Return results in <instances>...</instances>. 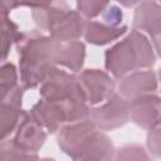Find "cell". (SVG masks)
I'll return each instance as SVG.
<instances>
[{
  "instance_id": "1",
  "label": "cell",
  "mask_w": 161,
  "mask_h": 161,
  "mask_svg": "<svg viewBox=\"0 0 161 161\" xmlns=\"http://www.w3.org/2000/svg\"><path fill=\"white\" fill-rule=\"evenodd\" d=\"M58 42L39 30L24 31L16 42L20 80L24 89L42 84L47 74L55 68Z\"/></svg>"
},
{
  "instance_id": "2",
  "label": "cell",
  "mask_w": 161,
  "mask_h": 161,
  "mask_svg": "<svg viewBox=\"0 0 161 161\" xmlns=\"http://www.w3.org/2000/svg\"><path fill=\"white\" fill-rule=\"evenodd\" d=\"M156 57L151 43L138 30L131 33L111 47L104 54L106 69L116 78H123L128 73L155 64Z\"/></svg>"
},
{
  "instance_id": "3",
  "label": "cell",
  "mask_w": 161,
  "mask_h": 161,
  "mask_svg": "<svg viewBox=\"0 0 161 161\" xmlns=\"http://www.w3.org/2000/svg\"><path fill=\"white\" fill-rule=\"evenodd\" d=\"M34 23L42 31L58 43L77 40L84 34L86 21L83 16L65 3H35L31 11Z\"/></svg>"
},
{
  "instance_id": "4",
  "label": "cell",
  "mask_w": 161,
  "mask_h": 161,
  "mask_svg": "<svg viewBox=\"0 0 161 161\" xmlns=\"http://www.w3.org/2000/svg\"><path fill=\"white\" fill-rule=\"evenodd\" d=\"M29 112L33 118L50 133L59 131L69 123L88 119L91 117L88 103L77 99L59 101L40 98Z\"/></svg>"
},
{
  "instance_id": "5",
  "label": "cell",
  "mask_w": 161,
  "mask_h": 161,
  "mask_svg": "<svg viewBox=\"0 0 161 161\" xmlns=\"http://www.w3.org/2000/svg\"><path fill=\"white\" fill-rule=\"evenodd\" d=\"M40 97L43 99H77L86 101L78 75L59 68H53L40 84Z\"/></svg>"
},
{
  "instance_id": "6",
  "label": "cell",
  "mask_w": 161,
  "mask_h": 161,
  "mask_svg": "<svg viewBox=\"0 0 161 161\" xmlns=\"http://www.w3.org/2000/svg\"><path fill=\"white\" fill-rule=\"evenodd\" d=\"M91 119L102 131L118 128L130 121V101L114 93L106 103L91 109Z\"/></svg>"
},
{
  "instance_id": "7",
  "label": "cell",
  "mask_w": 161,
  "mask_h": 161,
  "mask_svg": "<svg viewBox=\"0 0 161 161\" xmlns=\"http://www.w3.org/2000/svg\"><path fill=\"white\" fill-rule=\"evenodd\" d=\"M78 79L87 103L97 104L114 94V80L101 69H86L78 74Z\"/></svg>"
},
{
  "instance_id": "8",
  "label": "cell",
  "mask_w": 161,
  "mask_h": 161,
  "mask_svg": "<svg viewBox=\"0 0 161 161\" xmlns=\"http://www.w3.org/2000/svg\"><path fill=\"white\" fill-rule=\"evenodd\" d=\"M96 131L97 126L89 118L69 123L59 130L58 146L65 155L74 158L79 150L83 147V145L93 136Z\"/></svg>"
},
{
  "instance_id": "9",
  "label": "cell",
  "mask_w": 161,
  "mask_h": 161,
  "mask_svg": "<svg viewBox=\"0 0 161 161\" xmlns=\"http://www.w3.org/2000/svg\"><path fill=\"white\" fill-rule=\"evenodd\" d=\"M45 140V130L33 118L30 112H23V116L16 127L15 136L11 140L13 145L23 152L36 153V151L40 150V147L44 145Z\"/></svg>"
},
{
  "instance_id": "10",
  "label": "cell",
  "mask_w": 161,
  "mask_h": 161,
  "mask_svg": "<svg viewBox=\"0 0 161 161\" xmlns=\"http://www.w3.org/2000/svg\"><path fill=\"white\" fill-rule=\"evenodd\" d=\"M130 119L145 130H152L161 123V98L146 94L130 101Z\"/></svg>"
},
{
  "instance_id": "11",
  "label": "cell",
  "mask_w": 161,
  "mask_h": 161,
  "mask_svg": "<svg viewBox=\"0 0 161 161\" xmlns=\"http://www.w3.org/2000/svg\"><path fill=\"white\" fill-rule=\"evenodd\" d=\"M119 94L128 101L152 94L157 89L156 74L152 70H137L123 77L118 86Z\"/></svg>"
},
{
  "instance_id": "12",
  "label": "cell",
  "mask_w": 161,
  "mask_h": 161,
  "mask_svg": "<svg viewBox=\"0 0 161 161\" xmlns=\"http://www.w3.org/2000/svg\"><path fill=\"white\" fill-rule=\"evenodd\" d=\"M23 87H15L5 94H3V108H1V140H5L15 127H18L19 121L23 116L21 99H23Z\"/></svg>"
},
{
  "instance_id": "13",
  "label": "cell",
  "mask_w": 161,
  "mask_h": 161,
  "mask_svg": "<svg viewBox=\"0 0 161 161\" xmlns=\"http://www.w3.org/2000/svg\"><path fill=\"white\" fill-rule=\"evenodd\" d=\"M114 147L109 137L102 131H96L83 145L73 161H113Z\"/></svg>"
},
{
  "instance_id": "14",
  "label": "cell",
  "mask_w": 161,
  "mask_h": 161,
  "mask_svg": "<svg viewBox=\"0 0 161 161\" xmlns=\"http://www.w3.org/2000/svg\"><path fill=\"white\" fill-rule=\"evenodd\" d=\"M133 26L136 30H145L150 36H155L161 33V4L156 3H138L135 16Z\"/></svg>"
},
{
  "instance_id": "15",
  "label": "cell",
  "mask_w": 161,
  "mask_h": 161,
  "mask_svg": "<svg viewBox=\"0 0 161 161\" xmlns=\"http://www.w3.org/2000/svg\"><path fill=\"white\" fill-rule=\"evenodd\" d=\"M86 57V47L82 42L74 40L68 43H58L55 63L72 72H79Z\"/></svg>"
},
{
  "instance_id": "16",
  "label": "cell",
  "mask_w": 161,
  "mask_h": 161,
  "mask_svg": "<svg viewBox=\"0 0 161 161\" xmlns=\"http://www.w3.org/2000/svg\"><path fill=\"white\" fill-rule=\"evenodd\" d=\"M126 25L111 26L99 21H87L84 28V39L93 45H106L118 39L126 33Z\"/></svg>"
},
{
  "instance_id": "17",
  "label": "cell",
  "mask_w": 161,
  "mask_h": 161,
  "mask_svg": "<svg viewBox=\"0 0 161 161\" xmlns=\"http://www.w3.org/2000/svg\"><path fill=\"white\" fill-rule=\"evenodd\" d=\"M21 31L18 30V26L15 23L11 21V19L8 18V13L3 11V60H5L6 55L9 54V50L13 45V43H16Z\"/></svg>"
},
{
  "instance_id": "18",
  "label": "cell",
  "mask_w": 161,
  "mask_h": 161,
  "mask_svg": "<svg viewBox=\"0 0 161 161\" xmlns=\"http://www.w3.org/2000/svg\"><path fill=\"white\" fill-rule=\"evenodd\" d=\"M113 161H151V158L142 146L126 145L114 152Z\"/></svg>"
},
{
  "instance_id": "19",
  "label": "cell",
  "mask_w": 161,
  "mask_h": 161,
  "mask_svg": "<svg viewBox=\"0 0 161 161\" xmlns=\"http://www.w3.org/2000/svg\"><path fill=\"white\" fill-rule=\"evenodd\" d=\"M1 161H39L36 153L23 152L18 150L11 140L1 142Z\"/></svg>"
},
{
  "instance_id": "20",
  "label": "cell",
  "mask_w": 161,
  "mask_h": 161,
  "mask_svg": "<svg viewBox=\"0 0 161 161\" xmlns=\"http://www.w3.org/2000/svg\"><path fill=\"white\" fill-rule=\"evenodd\" d=\"M0 87L1 96L18 87V73L15 65L10 62H5L1 65V77H0Z\"/></svg>"
},
{
  "instance_id": "21",
  "label": "cell",
  "mask_w": 161,
  "mask_h": 161,
  "mask_svg": "<svg viewBox=\"0 0 161 161\" xmlns=\"http://www.w3.org/2000/svg\"><path fill=\"white\" fill-rule=\"evenodd\" d=\"M108 4L109 3H104V1H78L77 11L87 19H92L99 15L101 13H103L108 6Z\"/></svg>"
},
{
  "instance_id": "22",
  "label": "cell",
  "mask_w": 161,
  "mask_h": 161,
  "mask_svg": "<svg viewBox=\"0 0 161 161\" xmlns=\"http://www.w3.org/2000/svg\"><path fill=\"white\" fill-rule=\"evenodd\" d=\"M147 147L155 157H161V123L150 130L147 135Z\"/></svg>"
},
{
  "instance_id": "23",
  "label": "cell",
  "mask_w": 161,
  "mask_h": 161,
  "mask_svg": "<svg viewBox=\"0 0 161 161\" xmlns=\"http://www.w3.org/2000/svg\"><path fill=\"white\" fill-rule=\"evenodd\" d=\"M104 15V24L111 25V26H121V21L123 18V14L121 11V9L113 4H108V6L106 8V10L103 11Z\"/></svg>"
},
{
  "instance_id": "24",
  "label": "cell",
  "mask_w": 161,
  "mask_h": 161,
  "mask_svg": "<svg viewBox=\"0 0 161 161\" xmlns=\"http://www.w3.org/2000/svg\"><path fill=\"white\" fill-rule=\"evenodd\" d=\"M151 40H152V44H153V47H155L158 57H161V33L157 34V35H155V36H152Z\"/></svg>"
},
{
  "instance_id": "25",
  "label": "cell",
  "mask_w": 161,
  "mask_h": 161,
  "mask_svg": "<svg viewBox=\"0 0 161 161\" xmlns=\"http://www.w3.org/2000/svg\"><path fill=\"white\" fill-rule=\"evenodd\" d=\"M42 161H55V160H53V158H49V157H44Z\"/></svg>"
},
{
  "instance_id": "26",
  "label": "cell",
  "mask_w": 161,
  "mask_h": 161,
  "mask_svg": "<svg viewBox=\"0 0 161 161\" xmlns=\"http://www.w3.org/2000/svg\"><path fill=\"white\" fill-rule=\"evenodd\" d=\"M158 78H160V80H161V68L158 69Z\"/></svg>"
}]
</instances>
